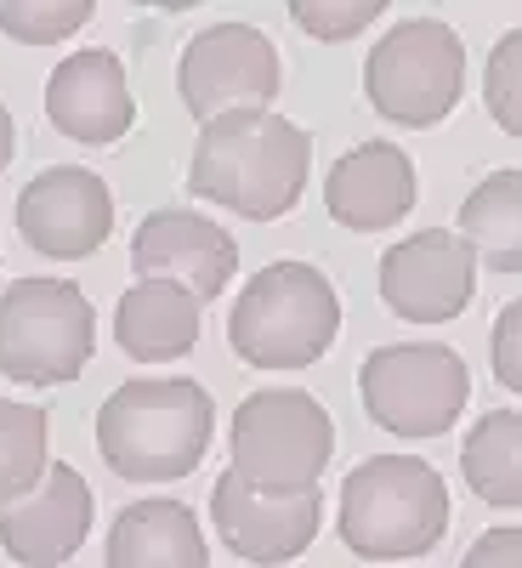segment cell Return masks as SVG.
<instances>
[{
  "mask_svg": "<svg viewBox=\"0 0 522 568\" xmlns=\"http://www.w3.org/2000/svg\"><path fill=\"white\" fill-rule=\"evenodd\" d=\"M91 23V0H0V34L23 45H58Z\"/></svg>",
  "mask_w": 522,
  "mask_h": 568,
  "instance_id": "obj_22",
  "label": "cell"
},
{
  "mask_svg": "<svg viewBox=\"0 0 522 568\" xmlns=\"http://www.w3.org/2000/svg\"><path fill=\"white\" fill-rule=\"evenodd\" d=\"M364 91H369V109L392 125L426 131V125L449 120V109L465 91L460 34L443 18H403L398 29H387L369 45Z\"/></svg>",
  "mask_w": 522,
  "mask_h": 568,
  "instance_id": "obj_7",
  "label": "cell"
},
{
  "mask_svg": "<svg viewBox=\"0 0 522 568\" xmlns=\"http://www.w3.org/2000/svg\"><path fill=\"white\" fill-rule=\"evenodd\" d=\"M216 433L211 393L187 375L165 382H125L98 409V449L131 484H171L187 478Z\"/></svg>",
  "mask_w": 522,
  "mask_h": 568,
  "instance_id": "obj_2",
  "label": "cell"
},
{
  "mask_svg": "<svg viewBox=\"0 0 522 568\" xmlns=\"http://www.w3.org/2000/svg\"><path fill=\"white\" fill-rule=\"evenodd\" d=\"M131 267L142 278H171L182 291H194L199 302H216L227 291L233 267H239V245H233L227 227H216L199 211H154L142 216L131 240Z\"/></svg>",
  "mask_w": 522,
  "mask_h": 568,
  "instance_id": "obj_13",
  "label": "cell"
},
{
  "mask_svg": "<svg viewBox=\"0 0 522 568\" xmlns=\"http://www.w3.org/2000/svg\"><path fill=\"white\" fill-rule=\"evenodd\" d=\"M358 393L375 426H387L398 438H438L460 420L471 398V375L454 347L398 342V347H375L364 358Z\"/></svg>",
  "mask_w": 522,
  "mask_h": 568,
  "instance_id": "obj_8",
  "label": "cell"
},
{
  "mask_svg": "<svg viewBox=\"0 0 522 568\" xmlns=\"http://www.w3.org/2000/svg\"><path fill=\"white\" fill-rule=\"evenodd\" d=\"M460 568H522V529H489Z\"/></svg>",
  "mask_w": 522,
  "mask_h": 568,
  "instance_id": "obj_26",
  "label": "cell"
},
{
  "mask_svg": "<svg viewBox=\"0 0 522 568\" xmlns=\"http://www.w3.org/2000/svg\"><path fill=\"white\" fill-rule=\"evenodd\" d=\"M489 353H494V382H500L505 393H522V296L500 307L494 336H489Z\"/></svg>",
  "mask_w": 522,
  "mask_h": 568,
  "instance_id": "obj_25",
  "label": "cell"
},
{
  "mask_svg": "<svg viewBox=\"0 0 522 568\" xmlns=\"http://www.w3.org/2000/svg\"><path fill=\"white\" fill-rule=\"evenodd\" d=\"M460 471L478 500L489 506H522V409H489L465 433Z\"/></svg>",
  "mask_w": 522,
  "mask_h": 568,
  "instance_id": "obj_20",
  "label": "cell"
},
{
  "mask_svg": "<svg viewBox=\"0 0 522 568\" xmlns=\"http://www.w3.org/2000/svg\"><path fill=\"white\" fill-rule=\"evenodd\" d=\"M199 517L182 500H136L109 529V568H205Z\"/></svg>",
  "mask_w": 522,
  "mask_h": 568,
  "instance_id": "obj_18",
  "label": "cell"
},
{
  "mask_svg": "<svg viewBox=\"0 0 522 568\" xmlns=\"http://www.w3.org/2000/svg\"><path fill=\"white\" fill-rule=\"evenodd\" d=\"M449 529V489L420 455H375L341 484V540L369 562L432 551Z\"/></svg>",
  "mask_w": 522,
  "mask_h": 568,
  "instance_id": "obj_4",
  "label": "cell"
},
{
  "mask_svg": "<svg viewBox=\"0 0 522 568\" xmlns=\"http://www.w3.org/2000/svg\"><path fill=\"white\" fill-rule=\"evenodd\" d=\"M45 478V409L0 398V506L23 500Z\"/></svg>",
  "mask_w": 522,
  "mask_h": 568,
  "instance_id": "obj_21",
  "label": "cell"
},
{
  "mask_svg": "<svg viewBox=\"0 0 522 568\" xmlns=\"http://www.w3.org/2000/svg\"><path fill=\"white\" fill-rule=\"evenodd\" d=\"M381 12H387V0H296L290 7L296 29H307L313 40H352Z\"/></svg>",
  "mask_w": 522,
  "mask_h": 568,
  "instance_id": "obj_24",
  "label": "cell"
},
{
  "mask_svg": "<svg viewBox=\"0 0 522 568\" xmlns=\"http://www.w3.org/2000/svg\"><path fill=\"white\" fill-rule=\"evenodd\" d=\"M307 165H313V136L273 109H250V114H222L199 131L187 187L250 222H273L296 211Z\"/></svg>",
  "mask_w": 522,
  "mask_h": 568,
  "instance_id": "obj_1",
  "label": "cell"
},
{
  "mask_svg": "<svg viewBox=\"0 0 522 568\" xmlns=\"http://www.w3.org/2000/svg\"><path fill=\"white\" fill-rule=\"evenodd\" d=\"M45 120L63 136L91 142V149H109L120 142L136 120L131 85H125V63L114 52H74L52 69L45 80Z\"/></svg>",
  "mask_w": 522,
  "mask_h": 568,
  "instance_id": "obj_15",
  "label": "cell"
},
{
  "mask_svg": "<svg viewBox=\"0 0 522 568\" xmlns=\"http://www.w3.org/2000/svg\"><path fill=\"white\" fill-rule=\"evenodd\" d=\"M329 455L336 420L313 393L267 387L233 409V471L267 495H313Z\"/></svg>",
  "mask_w": 522,
  "mask_h": 568,
  "instance_id": "obj_5",
  "label": "cell"
},
{
  "mask_svg": "<svg viewBox=\"0 0 522 568\" xmlns=\"http://www.w3.org/2000/svg\"><path fill=\"white\" fill-rule=\"evenodd\" d=\"M211 524L227 540L233 557L245 562H290L313 546L318 524H324V506L318 489L313 495H267L250 489L239 471H222L216 489H211Z\"/></svg>",
  "mask_w": 522,
  "mask_h": 568,
  "instance_id": "obj_12",
  "label": "cell"
},
{
  "mask_svg": "<svg viewBox=\"0 0 522 568\" xmlns=\"http://www.w3.org/2000/svg\"><path fill=\"white\" fill-rule=\"evenodd\" d=\"M176 91L182 109L199 125L222 114H250L273 109L278 98V52L273 40L250 23H211L187 40V52L176 63Z\"/></svg>",
  "mask_w": 522,
  "mask_h": 568,
  "instance_id": "obj_9",
  "label": "cell"
},
{
  "mask_svg": "<svg viewBox=\"0 0 522 568\" xmlns=\"http://www.w3.org/2000/svg\"><path fill=\"white\" fill-rule=\"evenodd\" d=\"M18 233L23 245L52 256V262H80L109 245L114 233V194L103 176L80 165H52L40 171L18 194Z\"/></svg>",
  "mask_w": 522,
  "mask_h": 568,
  "instance_id": "obj_11",
  "label": "cell"
},
{
  "mask_svg": "<svg viewBox=\"0 0 522 568\" xmlns=\"http://www.w3.org/2000/svg\"><path fill=\"white\" fill-rule=\"evenodd\" d=\"M98 318L69 278H18L0 291V375L23 387H63L91 364Z\"/></svg>",
  "mask_w": 522,
  "mask_h": 568,
  "instance_id": "obj_6",
  "label": "cell"
},
{
  "mask_svg": "<svg viewBox=\"0 0 522 568\" xmlns=\"http://www.w3.org/2000/svg\"><path fill=\"white\" fill-rule=\"evenodd\" d=\"M91 535V489L74 466H45L40 489L0 506V546L23 568H58Z\"/></svg>",
  "mask_w": 522,
  "mask_h": 568,
  "instance_id": "obj_14",
  "label": "cell"
},
{
  "mask_svg": "<svg viewBox=\"0 0 522 568\" xmlns=\"http://www.w3.org/2000/svg\"><path fill=\"white\" fill-rule=\"evenodd\" d=\"M12 149H18V131H12V114H7V103H0V171L12 165Z\"/></svg>",
  "mask_w": 522,
  "mask_h": 568,
  "instance_id": "obj_27",
  "label": "cell"
},
{
  "mask_svg": "<svg viewBox=\"0 0 522 568\" xmlns=\"http://www.w3.org/2000/svg\"><path fill=\"white\" fill-rule=\"evenodd\" d=\"M460 240L494 273H522V171H494L460 205Z\"/></svg>",
  "mask_w": 522,
  "mask_h": 568,
  "instance_id": "obj_19",
  "label": "cell"
},
{
  "mask_svg": "<svg viewBox=\"0 0 522 568\" xmlns=\"http://www.w3.org/2000/svg\"><path fill=\"white\" fill-rule=\"evenodd\" d=\"M483 103L505 136H522V29L500 34L483 69Z\"/></svg>",
  "mask_w": 522,
  "mask_h": 568,
  "instance_id": "obj_23",
  "label": "cell"
},
{
  "mask_svg": "<svg viewBox=\"0 0 522 568\" xmlns=\"http://www.w3.org/2000/svg\"><path fill=\"white\" fill-rule=\"evenodd\" d=\"M478 296V256L460 233L426 227L381 256V302L409 324H449Z\"/></svg>",
  "mask_w": 522,
  "mask_h": 568,
  "instance_id": "obj_10",
  "label": "cell"
},
{
  "mask_svg": "<svg viewBox=\"0 0 522 568\" xmlns=\"http://www.w3.org/2000/svg\"><path fill=\"white\" fill-rule=\"evenodd\" d=\"M324 205L341 227L375 233L398 227L414 205V160L398 142H364V149L341 154L324 176Z\"/></svg>",
  "mask_w": 522,
  "mask_h": 568,
  "instance_id": "obj_16",
  "label": "cell"
},
{
  "mask_svg": "<svg viewBox=\"0 0 522 568\" xmlns=\"http://www.w3.org/2000/svg\"><path fill=\"white\" fill-rule=\"evenodd\" d=\"M341 336V296L307 262L262 267L227 318V347L250 369H307Z\"/></svg>",
  "mask_w": 522,
  "mask_h": 568,
  "instance_id": "obj_3",
  "label": "cell"
},
{
  "mask_svg": "<svg viewBox=\"0 0 522 568\" xmlns=\"http://www.w3.org/2000/svg\"><path fill=\"white\" fill-rule=\"evenodd\" d=\"M199 296L182 291L171 278H136L120 296L114 313V342L136 358V364H171L182 353H194L199 342Z\"/></svg>",
  "mask_w": 522,
  "mask_h": 568,
  "instance_id": "obj_17",
  "label": "cell"
}]
</instances>
